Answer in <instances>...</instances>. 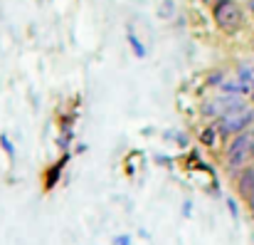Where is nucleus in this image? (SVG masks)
Returning a JSON list of instances; mask_svg holds the SVG:
<instances>
[{
    "label": "nucleus",
    "mask_w": 254,
    "mask_h": 245,
    "mask_svg": "<svg viewBox=\"0 0 254 245\" xmlns=\"http://www.w3.org/2000/svg\"><path fill=\"white\" fill-rule=\"evenodd\" d=\"M254 161V154H252V131H242L237 136H232V141L227 144L225 149V163L232 173H237L240 168L250 166Z\"/></svg>",
    "instance_id": "f257e3e1"
},
{
    "label": "nucleus",
    "mask_w": 254,
    "mask_h": 245,
    "mask_svg": "<svg viewBox=\"0 0 254 245\" xmlns=\"http://www.w3.org/2000/svg\"><path fill=\"white\" fill-rule=\"evenodd\" d=\"M215 126H217V131H220L222 139L237 136V134H242V131H247V129L254 126V109L247 107V109H242V112L225 114V117L215 119Z\"/></svg>",
    "instance_id": "f03ea898"
},
{
    "label": "nucleus",
    "mask_w": 254,
    "mask_h": 245,
    "mask_svg": "<svg viewBox=\"0 0 254 245\" xmlns=\"http://www.w3.org/2000/svg\"><path fill=\"white\" fill-rule=\"evenodd\" d=\"M212 17H215L220 30L235 32L242 25V7L237 5V0H215L212 2Z\"/></svg>",
    "instance_id": "7ed1b4c3"
},
{
    "label": "nucleus",
    "mask_w": 254,
    "mask_h": 245,
    "mask_svg": "<svg viewBox=\"0 0 254 245\" xmlns=\"http://www.w3.org/2000/svg\"><path fill=\"white\" fill-rule=\"evenodd\" d=\"M237 191H240V196H242L245 201L254 193V166L252 163L237 171Z\"/></svg>",
    "instance_id": "20e7f679"
},
{
    "label": "nucleus",
    "mask_w": 254,
    "mask_h": 245,
    "mask_svg": "<svg viewBox=\"0 0 254 245\" xmlns=\"http://www.w3.org/2000/svg\"><path fill=\"white\" fill-rule=\"evenodd\" d=\"M200 139H202V144H205V146H217V141H220L222 136H220V131H217V126H215V124H210L207 129H202V134H200Z\"/></svg>",
    "instance_id": "39448f33"
},
{
    "label": "nucleus",
    "mask_w": 254,
    "mask_h": 245,
    "mask_svg": "<svg viewBox=\"0 0 254 245\" xmlns=\"http://www.w3.org/2000/svg\"><path fill=\"white\" fill-rule=\"evenodd\" d=\"M237 80L245 82V84H252L254 82V65H250V62L237 65Z\"/></svg>",
    "instance_id": "423d86ee"
},
{
    "label": "nucleus",
    "mask_w": 254,
    "mask_h": 245,
    "mask_svg": "<svg viewBox=\"0 0 254 245\" xmlns=\"http://www.w3.org/2000/svg\"><path fill=\"white\" fill-rule=\"evenodd\" d=\"M126 37H128V45H131L133 55H136V57H146V47H143V42L133 35V30H128V32H126Z\"/></svg>",
    "instance_id": "0eeeda50"
},
{
    "label": "nucleus",
    "mask_w": 254,
    "mask_h": 245,
    "mask_svg": "<svg viewBox=\"0 0 254 245\" xmlns=\"http://www.w3.org/2000/svg\"><path fill=\"white\" fill-rule=\"evenodd\" d=\"M222 82H225V70H215V72L207 75V87H217L220 89Z\"/></svg>",
    "instance_id": "6e6552de"
},
{
    "label": "nucleus",
    "mask_w": 254,
    "mask_h": 245,
    "mask_svg": "<svg viewBox=\"0 0 254 245\" xmlns=\"http://www.w3.org/2000/svg\"><path fill=\"white\" fill-rule=\"evenodd\" d=\"M227 211L232 213V218H240V211H237V201L235 198H227Z\"/></svg>",
    "instance_id": "1a4fd4ad"
},
{
    "label": "nucleus",
    "mask_w": 254,
    "mask_h": 245,
    "mask_svg": "<svg viewBox=\"0 0 254 245\" xmlns=\"http://www.w3.org/2000/svg\"><path fill=\"white\" fill-rule=\"evenodd\" d=\"M0 144L5 146V151H7L10 156H15V149H12V144H10V139H7V136H0Z\"/></svg>",
    "instance_id": "9d476101"
},
{
    "label": "nucleus",
    "mask_w": 254,
    "mask_h": 245,
    "mask_svg": "<svg viewBox=\"0 0 254 245\" xmlns=\"http://www.w3.org/2000/svg\"><path fill=\"white\" fill-rule=\"evenodd\" d=\"M114 245H131V236H116Z\"/></svg>",
    "instance_id": "9b49d317"
},
{
    "label": "nucleus",
    "mask_w": 254,
    "mask_h": 245,
    "mask_svg": "<svg viewBox=\"0 0 254 245\" xmlns=\"http://www.w3.org/2000/svg\"><path fill=\"white\" fill-rule=\"evenodd\" d=\"M183 213H185V216H190V213H192V203H185V208H183Z\"/></svg>",
    "instance_id": "f8f14e48"
},
{
    "label": "nucleus",
    "mask_w": 254,
    "mask_h": 245,
    "mask_svg": "<svg viewBox=\"0 0 254 245\" xmlns=\"http://www.w3.org/2000/svg\"><path fill=\"white\" fill-rule=\"evenodd\" d=\"M250 99H252V104H254V87H252V94H250Z\"/></svg>",
    "instance_id": "ddd939ff"
},
{
    "label": "nucleus",
    "mask_w": 254,
    "mask_h": 245,
    "mask_svg": "<svg viewBox=\"0 0 254 245\" xmlns=\"http://www.w3.org/2000/svg\"><path fill=\"white\" fill-rule=\"evenodd\" d=\"M202 2H215V0H202Z\"/></svg>",
    "instance_id": "4468645a"
},
{
    "label": "nucleus",
    "mask_w": 254,
    "mask_h": 245,
    "mask_svg": "<svg viewBox=\"0 0 254 245\" xmlns=\"http://www.w3.org/2000/svg\"><path fill=\"white\" fill-rule=\"evenodd\" d=\"M252 87H254V82H252Z\"/></svg>",
    "instance_id": "2eb2a0df"
}]
</instances>
